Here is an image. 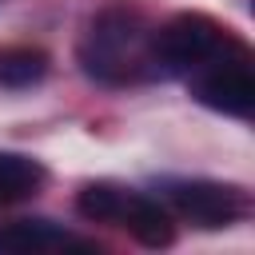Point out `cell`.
<instances>
[{"label": "cell", "instance_id": "cell-1", "mask_svg": "<svg viewBox=\"0 0 255 255\" xmlns=\"http://www.w3.org/2000/svg\"><path fill=\"white\" fill-rule=\"evenodd\" d=\"M143 36H147L143 16L128 4H112L88 24V32L76 48V60H80L84 76L96 84H128V80H135L139 64H147Z\"/></svg>", "mask_w": 255, "mask_h": 255}, {"label": "cell", "instance_id": "cell-2", "mask_svg": "<svg viewBox=\"0 0 255 255\" xmlns=\"http://www.w3.org/2000/svg\"><path fill=\"white\" fill-rule=\"evenodd\" d=\"M227 28L203 12H175L171 20H163L151 40H147V64H155L163 76L187 72V68H203L207 60H215L227 48Z\"/></svg>", "mask_w": 255, "mask_h": 255}, {"label": "cell", "instance_id": "cell-3", "mask_svg": "<svg viewBox=\"0 0 255 255\" xmlns=\"http://www.w3.org/2000/svg\"><path fill=\"white\" fill-rule=\"evenodd\" d=\"M167 199L183 219H191L195 227H207V231L231 227L251 211L247 187L223 183V179H171Z\"/></svg>", "mask_w": 255, "mask_h": 255}, {"label": "cell", "instance_id": "cell-4", "mask_svg": "<svg viewBox=\"0 0 255 255\" xmlns=\"http://www.w3.org/2000/svg\"><path fill=\"white\" fill-rule=\"evenodd\" d=\"M211 68H203L195 80H191V96L219 112V116H235V120H247L255 112V76H251V64L243 52L235 56H215L207 60Z\"/></svg>", "mask_w": 255, "mask_h": 255}, {"label": "cell", "instance_id": "cell-5", "mask_svg": "<svg viewBox=\"0 0 255 255\" xmlns=\"http://www.w3.org/2000/svg\"><path fill=\"white\" fill-rule=\"evenodd\" d=\"M64 247L92 251V243L72 239L52 219H16L0 227V255H44V251H64Z\"/></svg>", "mask_w": 255, "mask_h": 255}, {"label": "cell", "instance_id": "cell-6", "mask_svg": "<svg viewBox=\"0 0 255 255\" xmlns=\"http://www.w3.org/2000/svg\"><path fill=\"white\" fill-rule=\"evenodd\" d=\"M120 227H128L143 247H167L175 239V223H171L167 207L151 195H139V191H128L124 211H120Z\"/></svg>", "mask_w": 255, "mask_h": 255}, {"label": "cell", "instance_id": "cell-7", "mask_svg": "<svg viewBox=\"0 0 255 255\" xmlns=\"http://www.w3.org/2000/svg\"><path fill=\"white\" fill-rule=\"evenodd\" d=\"M52 68V56L40 48V44H4L0 48V88H32L48 76Z\"/></svg>", "mask_w": 255, "mask_h": 255}, {"label": "cell", "instance_id": "cell-8", "mask_svg": "<svg viewBox=\"0 0 255 255\" xmlns=\"http://www.w3.org/2000/svg\"><path fill=\"white\" fill-rule=\"evenodd\" d=\"M48 171L40 159L20 155V151H0V203H20L32 199L44 187Z\"/></svg>", "mask_w": 255, "mask_h": 255}, {"label": "cell", "instance_id": "cell-9", "mask_svg": "<svg viewBox=\"0 0 255 255\" xmlns=\"http://www.w3.org/2000/svg\"><path fill=\"white\" fill-rule=\"evenodd\" d=\"M124 199L128 191L112 179H96V183H84L76 191V211L92 223H120V211H124Z\"/></svg>", "mask_w": 255, "mask_h": 255}]
</instances>
